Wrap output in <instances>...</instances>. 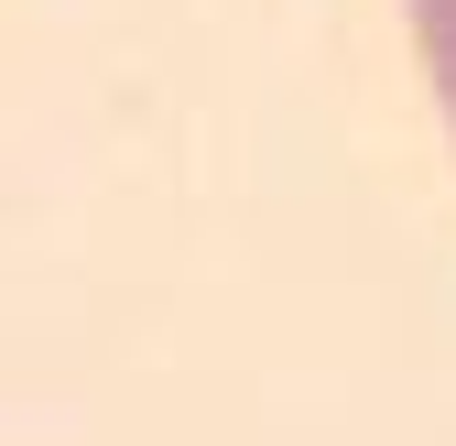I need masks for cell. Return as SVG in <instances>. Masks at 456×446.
<instances>
[{"label": "cell", "instance_id": "obj_1", "mask_svg": "<svg viewBox=\"0 0 456 446\" xmlns=\"http://www.w3.org/2000/svg\"><path fill=\"white\" fill-rule=\"evenodd\" d=\"M413 44H424V77L445 98V120H456V0H413Z\"/></svg>", "mask_w": 456, "mask_h": 446}]
</instances>
